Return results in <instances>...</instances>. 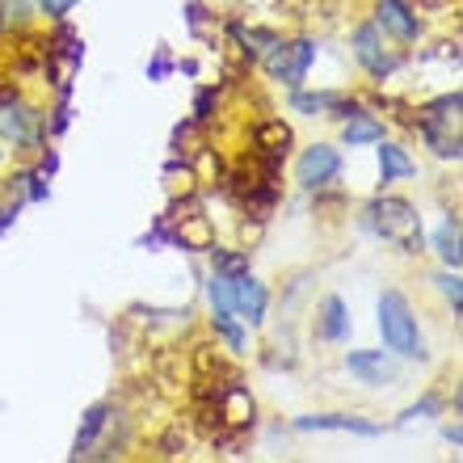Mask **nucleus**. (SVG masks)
Segmentation results:
<instances>
[{"label": "nucleus", "instance_id": "nucleus-17", "mask_svg": "<svg viewBox=\"0 0 463 463\" xmlns=\"http://www.w3.org/2000/svg\"><path fill=\"white\" fill-rule=\"evenodd\" d=\"M329 106H342V98H337V93H317V98L299 93V98H295V110H329Z\"/></svg>", "mask_w": 463, "mask_h": 463}, {"label": "nucleus", "instance_id": "nucleus-20", "mask_svg": "<svg viewBox=\"0 0 463 463\" xmlns=\"http://www.w3.org/2000/svg\"><path fill=\"white\" fill-rule=\"evenodd\" d=\"M43 9H47V13H55V17H60V13H68V9H72V0H43Z\"/></svg>", "mask_w": 463, "mask_h": 463}, {"label": "nucleus", "instance_id": "nucleus-4", "mask_svg": "<svg viewBox=\"0 0 463 463\" xmlns=\"http://www.w3.org/2000/svg\"><path fill=\"white\" fill-rule=\"evenodd\" d=\"M312 60H317V47H312L307 38H299V43H274L266 55V72L295 89V85H304Z\"/></svg>", "mask_w": 463, "mask_h": 463}, {"label": "nucleus", "instance_id": "nucleus-2", "mask_svg": "<svg viewBox=\"0 0 463 463\" xmlns=\"http://www.w3.org/2000/svg\"><path fill=\"white\" fill-rule=\"evenodd\" d=\"M379 333H383V345L392 354H401V358H426V342H421L417 317L401 291H383V299H379Z\"/></svg>", "mask_w": 463, "mask_h": 463}, {"label": "nucleus", "instance_id": "nucleus-15", "mask_svg": "<svg viewBox=\"0 0 463 463\" xmlns=\"http://www.w3.org/2000/svg\"><path fill=\"white\" fill-rule=\"evenodd\" d=\"M434 249H439V257L447 261V266H459V220H442L439 232H434Z\"/></svg>", "mask_w": 463, "mask_h": 463}, {"label": "nucleus", "instance_id": "nucleus-7", "mask_svg": "<svg viewBox=\"0 0 463 463\" xmlns=\"http://www.w3.org/2000/svg\"><path fill=\"white\" fill-rule=\"evenodd\" d=\"M375 25H379V34H392V38H401V43H413L421 34V22H417V13L404 0H379Z\"/></svg>", "mask_w": 463, "mask_h": 463}, {"label": "nucleus", "instance_id": "nucleus-6", "mask_svg": "<svg viewBox=\"0 0 463 463\" xmlns=\"http://www.w3.org/2000/svg\"><path fill=\"white\" fill-rule=\"evenodd\" d=\"M354 55H358V63H363L371 76H379V80L388 72H396V63H401L388 47H383L379 25H358V30H354Z\"/></svg>", "mask_w": 463, "mask_h": 463}, {"label": "nucleus", "instance_id": "nucleus-1", "mask_svg": "<svg viewBox=\"0 0 463 463\" xmlns=\"http://www.w3.org/2000/svg\"><path fill=\"white\" fill-rule=\"evenodd\" d=\"M366 228L383 236L388 244H396L401 253H421V215L404 198H375L366 207Z\"/></svg>", "mask_w": 463, "mask_h": 463}, {"label": "nucleus", "instance_id": "nucleus-13", "mask_svg": "<svg viewBox=\"0 0 463 463\" xmlns=\"http://www.w3.org/2000/svg\"><path fill=\"white\" fill-rule=\"evenodd\" d=\"M379 144H383V139H379ZM379 173H383V182H401V177H413L417 165H413V156H409L404 147L383 144L379 147Z\"/></svg>", "mask_w": 463, "mask_h": 463}, {"label": "nucleus", "instance_id": "nucleus-11", "mask_svg": "<svg viewBox=\"0 0 463 463\" xmlns=\"http://www.w3.org/2000/svg\"><path fill=\"white\" fill-rule=\"evenodd\" d=\"M114 421V409L110 404H93L85 413V426H80V434H76V459H89V451H93V442H98V434Z\"/></svg>", "mask_w": 463, "mask_h": 463}, {"label": "nucleus", "instance_id": "nucleus-12", "mask_svg": "<svg viewBox=\"0 0 463 463\" xmlns=\"http://www.w3.org/2000/svg\"><path fill=\"white\" fill-rule=\"evenodd\" d=\"M299 430H350V434H379V426H371V421H358V417H345V413H317V417H299L295 421Z\"/></svg>", "mask_w": 463, "mask_h": 463}, {"label": "nucleus", "instance_id": "nucleus-5", "mask_svg": "<svg viewBox=\"0 0 463 463\" xmlns=\"http://www.w3.org/2000/svg\"><path fill=\"white\" fill-rule=\"evenodd\" d=\"M337 169H342V156H337V147L312 144L304 156H299V165H295V182L304 185V190H317V185H329L333 177H337Z\"/></svg>", "mask_w": 463, "mask_h": 463}, {"label": "nucleus", "instance_id": "nucleus-19", "mask_svg": "<svg viewBox=\"0 0 463 463\" xmlns=\"http://www.w3.org/2000/svg\"><path fill=\"white\" fill-rule=\"evenodd\" d=\"M442 282V291L451 295V304H455V312H459V279H439Z\"/></svg>", "mask_w": 463, "mask_h": 463}, {"label": "nucleus", "instance_id": "nucleus-18", "mask_svg": "<svg viewBox=\"0 0 463 463\" xmlns=\"http://www.w3.org/2000/svg\"><path fill=\"white\" fill-rule=\"evenodd\" d=\"M34 0H0V17H30Z\"/></svg>", "mask_w": 463, "mask_h": 463}, {"label": "nucleus", "instance_id": "nucleus-14", "mask_svg": "<svg viewBox=\"0 0 463 463\" xmlns=\"http://www.w3.org/2000/svg\"><path fill=\"white\" fill-rule=\"evenodd\" d=\"M379 139H383V122H375L371 114H350V122H345V144L363 147V144H379Z\"/></svg>", "mask_w": 463, "mask_h": 463}, {"label": "nucleus", "instance_id": "nucleus-9", "mask_svg": "<svg viewBox=\"0 0 463 463\" xmlns=\"http://www.w3.org/2000/svg\"><path fill=\"white\" fill-rule=\"evenodd\" d=\"M0 135H9L13 144H30L38 135V114L25 106H0Z\"/></svg>", "mask_w": 463, "mask_h": 463}, {"label": "nucleus", "instance_id": "nucleus-16", "mask_svg": "<svg viewBox=\"0 0 463 463\" xmlns=\"http://www.w3.org/2000/svg\"><path fill=\"white\" fill-rule=\"evenodd\" d=\"M320 333L329 337V342H342L345 333H350V317H345V304L333 295V299H325V320H320Z\"/></svg>", "mask_w": 463, "mask_h": 463}, {"label": "nucleus", "instance_id": "nucleus-3", "mask_svg": "<svg viewBox=\"0 0 463 463\" xmlns=\"http://www.w3.org/2000/svg\"><path fill=\"white\" fill-rule=\"evenodd\" d=\"M459 106H463L459 93H447V98L430 101L421 110V135L430 139V147L439 156H451V160H459Z\"/></svg>", "mask_w": 463, "mask_h": 463}, {"label": "nucleus", "instance_id": "nucleus-8", "mask_svg": "<svg viewBox=\"0 0 463 463\" xmlns=\"http://www.w3.org/2000/svg\"><path fill=\"white\" fill-rule=\"evenodd\" d=\"M345 371L358 375L363 383H371V388L396 379V363H392L383 350H354V354H345Z\"/></svg>", "mask_w": 463, "mask_h": 463}, {"label": "nucleus", "instance_id": "nucleus-10", "mask_svg": "<svg viewBox=\"0 0 463 463\" xmlns=\"http://www.w3.org/2000/svg\"><path fill=\"white\" fill-rule=\"evenodd\" d=\"M253 144L261 147V156L279 165V160L287 156V147H291V127H287V122H261L253 131Z\"/></svg>", "mask_w": 463, "mask_h": 463}]
</instances>
